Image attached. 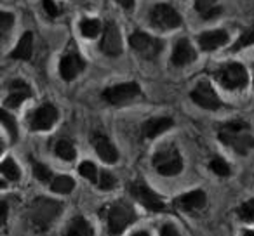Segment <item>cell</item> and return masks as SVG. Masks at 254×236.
<instances>
[{
    "mask_svg": "<svg viewBox=\"0 0 254 236\" xmlns=\"http://www.w3.org/2000/svg\"><path fill=\"white\" fill-rule=\"evenodd\" d=\"M218 138L223 144L232 148L239 155H247L254 148V138L249 132V125L242 120L226 122L219 127Z\"/></svg>",
    "mask_w": 254,
    "mask_h": 236,
    "instance_id": "obj_1",
    "label": "cell"
},
{
    "mask_svg": "<svg viewBox=\"0 0 254 236\" xmlns=\"http://www.w3.org/2000/svg\"><path fill=\"white\" fill-rule=\"evenodd\" d=\"M63 212V205L51 198H37L28 207V221L35 231L44 233L53 226V222Z\"/></svg>",
    "mask_w": 254,
    "mask_h": 236,
    "instance_id": "obj_2",
    "label": "cell"
},
{
    "mask_svg": "<svg viewBox=\"0 0 254 236\" xmlns=\"http://www.w3.org/2000/svg\"><path fill=\"white\" fill-rule=\"evenodd\" d=\"M214 77L219 82V85L228 89V91H240V89H244L249 84L247 70L240 63L223 64L214 71Z\"/></svg>",
    "mask_w": 254,
    "mask_h": 236,
    "instance_id": "obj_3",
    "label": "cell"
},
{
    "mask_svg": "<svg viewBox=\"0 0 254 236\" xmlns=\"http://www.w3.org/2000/svg\"><path fill=\"white\" fill-rule=\"evenodd\" d=\"M129 44L134 49V52L138 56H141L143 59L153 61L160 56L164 49V42L157 37H152L145 32H134L129 37Z\"/></svg>",
    "mask_w": 254,
    "mask_h": 236,
    "instance_id": "obj_4",
    "label": "cell"
},
{
    "mask_svg": "<svg viewBox=\"0 0 254 236\" xmlns=\"http://www.w3.org/2000/svg\"><path fill=\"white\" fill-rule=\"evenodd\" d=\"M136 221V212L127 201H115L108 210V233L120 235Z\"/></svg>",
    "mask_w": 254,
    "mask_h": 236,
    "instance_id": "obj_5",
    "label": "cell"
},
{
    "mask_svg": "<svg viewBox=\"0 0 254 236\" xmlns=\"http://www.w3.org/2000/svg\"><path fill=\"white\" fill-rule=\"evenodd\" d=\"M150 25L157 30H176L183 25L181 14L169 4H157L150 11Z\"/></svg>",
    "mask_w": 254,
    "mask_h": 236,
    "instance_id": "obj_6",
    "label": "cell"
},
{
    "mask_svg": "<svg viewBox=\"0 0 254 236\" xmlns=\"http://www.w3.org/2000/svg\"><path fill=\"white\" fill-rule=\"evenodd\" d=\"M152 163L157 172L166 177L176 176L183 170V160H181V155L178 153L176 148H164L157 151Z\"/></svg>",
    "mask_w": 254,
    "mask_h": 236,
    "instance_id": "obj_7",
    "label": "cell"
},
{
    "mask_svg": "<svg viewBox=\"0 0 254 236\" xmlns=\"http://www.w3.org/2000/svg\"><path fill=\"white\" fill-rule=\"evenodd\" d=\"M139 92H141V87L136 82H124V84H117L105 89L103 99L108 104H124V102H129L134 97H138Z\"/></svg>",
    "mask_w": 254,
    "mask_h": 236,
    "instance_id": "obj_8",
    "label": "cell"
},
{
    "mask_svg": "<svg viewBox=\"0 0 254 236\" xmlns=\"http://www.w3.org/2000/svg\"><path fill=\"white\" fill-rule=\"evenodd\" d=\"M190 97L197 106H200V108H204V109H211V111L219 109L223 106L221 99L218 97L216 91L212 89V85L209 84L207 80L198 82V84L195 85L193 91H191Z\"/></svg>",
    "mask_w": 254,
    "mask_h": 236,
    "instance_id": "obj_9",
    "label": "cell"
},
{
    "mask_svg": "<svg viewBox=\"0 0 254 236\" xmlns=\"http://www.w3.org/2000/svg\"><path fill=\"white\" fill-rule=\"evenodd\" d=\"M131 194H132V198H136V201H139V203L145 208H148V210H152V212L166 210V203H164L143 181H134V183L131 184Z\"/></svg>",
    "mask_w": 254,
    "mask_h": 236,
    "instance_id": "obj_10",
    "label": "cell"
},
{
    "mask_svg": "<svg viewBox=\"0 0 254 236\" xmlns=\"http://www.w3.org/2000/svg\"><path fill=\"white\" fill-rule=\"evenodd\" d=\"M99 47H101L103 54L110 57H117L122 54V35H120V30L115 21H108L105 25Z\"/></svg>",
    "mask_w": 254,
    "mask_h": 236,
    "instance_id": "obj_11",
    "label": "cell"
},
{
    "mask_svg": "<svg viewBox=\"0 0 254 236\" xmlns=\"http://www.w3.org/2000/svg\"><path fill=\"white\" fill-rule=\"evenodd\" d=\"M56 122H58L56 106H53L51 102H46V104L39 106V108L32 113L30 127H32V131L42 132V131H49V129H53Z\"/></svg>",
    "mask_w": 254,
    "mask_h": 236,
    "instance_id": "obj_12",
    "label": "cell"
},
{
    "mask_svg": "<svg viewBox=\"0 0 254 236\" xmlns=\"http://www.w3.org/2000/svg\"><path fill=\"white\" fill-rule=\"evenodd\" d=\"M85 70V61L80 57V54L75 49L68 50L60 61V73L63 77V80L71 82Z\"/></svg>",
    "mask_w": 254,
    "mask_h": 236,
    "instance_id": "obj_13",
    "label": "cell"
},
{
    "mask_svg": "<svg viewBox=\"0 0 254 236\" xmlns=\"http://www.w3.org/2000/svg\"><path fill=\"white\" fill-rule=\"evenodd\" d=\"M228 40L230 35L226 30H207V32H202L198 35V46L205 52H212V50L226 46Z\"/></svg>",
    "mask_w": 254,
    "mask_h": 236,
    "instance_id": "obj_14",
    "label": "cell"
},
{
    "mask_svg": "<svg viewBox=\"0 0 254 236\" xmlns=\"http://www.w3.org/2000/svg\"><path fill=\"white\" fill-rule=\"evenodd\" d=\"M91 142H92L94 151L98 153V156L105 163H115L117 160H119V151H117L113 142L110 141L105 134H94L91 139Z\"/></svg>",
    "mask_w": 254,
    "mask_h": 236,
    "instance_id": "obj_15",
    "label": "cell"
},
{
    "mask_svg": "<svg viewBox=\"0 0 254 236\" xmlns=\"http://www.w3.org/2000/svg\"><path fill=\"white\" fill-rule=\"evenodd\" d=\"M171 59H173V63L176 66H187V64L193 63L197 59V50L193 49V46H191L188 39H180L174 44Z\"/></svg>",
    "mask_w": 254,
    "mask_h": 236,
    "instance_id": "obj_16",
    "label": "cell"
},
{
    "mask_svg": "<svg viewBox=\"0 0 254 236\" xmlns=\"http://www.w3.org/2000/svg\"><path fill=\"white\" fill-rule=\"evenodd\" d=\"M30 95H32V91H30L28 84H25L23 80H14L9 84V95L5 97L4 104L5 108H18Z\"/></svg>",
    "mask_w": 254,
    "mask_h": 236,
    "instance_id": "obj_17",
    "label": "cell"
},
{
    "mask_svg": "<svg viewBox=\"0 0 254 236\" xmlns=\"http://www.w3.org/2000/svg\"><path fill=\"white\" fill-rule=\"evenodd\" d=\"M173 118L169 116H155V118H150L143 124L141 131H143V136L146 139H155L159 138L160 134H164L166 131H169L173 127Z\"/></svg>",
    "mask_w": 254,
    "mask_h": 236,
    "instance_id": "obj_18",
    "label": "cell"
},
{
    "mask_svg": "<svg viewBox=\"0 0 254 236\" xmlns=\"http://www.w3.org/2000/svg\"><path fill=\"white\" fill-rule=\"evenodd\" d=\"M205 193L204 191H190L187 194H181V196L176 198V207L181 208V210H187V212H193V210H198V208H204L205 207Z\"/></svg>",
    "mask_w": 254,
    "mask_h": 236,
    "instance_id": "obj_19",
    "label": "cell"
},
{
    "mask_svg": "<svg viewBox=\"0 0 254 236\" xmlns=\"http://www.w3.org/2000/svg\"><path fill=\"white\" fill-rule=\"evenodd\" d=\"M33 52V33L32 32H25L19 39L16 49L11 52L12 59H21V61H28L32 57Z\"/></svg>",
    "mask_w": 254,
    "mask_h": 236,
    "instance_id": "obj_20",
    "label": "cell"
},
{
    "mask_svg": "<svg viewBox=\"0 0 254 236\" xmlns=\"http://www.w3.org/2000/svg\"><path fill=\"white\" fill-rule=\"evenodd\" d=\"M195 11L204 19H214L223 12L219 0H195Z\"/></svg>",
    "mask_w": 254,
    "mask_h": 236,
    "instance_id": "obj_21",
    "label": "cell"
},
{
    "mask_svg": "<svg viewBox=\"0 0 254 236\" xmlns=\"http://www.w3.org/2000/svg\"><path fill=\"white\" fill-rule=\"evenodd\" d=\"M66 236H92V228L84 217H75L68 224Z\"/></svg>",
    "mask_w": 254,
    "mask_h": 236,
    "instance_id": "obj_22",
    "label": "cell"
},
{
    "mask_svg": "<svg viewBox=\"0 0 254 236\" xmlns=\"http://www.w3.org/2000/svg\"><path fill=\"white\" fill-rule=\"evenodd\" d=\"M78 28H80L82 37H85V39H96L103 30L101 21L96 18H84L80 21V25H78Z\"/></svg>",
    "mask_w": 254,
    "mask_h": 236,
    "instance_id": "obj_23",
    "label": "cell"
},
{
    "mask_svg": "<svg viewBox=\"0 0 254 236\" xmlns=\"http://www.w3.org/2000/svg\"><path fill=\"white\" fill-rule=\"evenodd\" d=\"M54 151H56V155L60 156L61 160H64V162H73L75 156H77V149H75V146L71 144L70 141H66V139L58 141L56 146H54Z\"/></svg>",
    "mask_w": 254,
    "mask_h": 236,
    "instance_id": "obj_24",
    "label": "cell"
},
{
    "mask_svg": "<svg viewBox=\"0 0 254 236\" xmlns=\"http://www.w3.org/2000/svg\"><path fill=\"white\" fill-rule=\"evenodd\" d=\"M75 188V181L68 176H58L51 181V189L54 193H60V194H68L71 193Z\"/></svg>",
    "mask_w": 254,
    "mask_h": 236,
    "instance_id": "obj_25",
    "label": "cell"
},
{
    "mask_svg": "<svg viewBox=\"0 0 254 236\" xmlns=\"http://www.w3.org/2000/svg\"><path fill=\"white\" fill-rule=\"evenodd\" d=\"M0 170H2L4 177H7V179H11V181H18L19 176H21L18 163L12 158H5L4 162H2V165H0Z\"/></svg>",
    "mask_w": 254,
    "mask_h": 236,
    "instance_id": "obj_26",
    "label": "cell"
},
{
    "mask_svg": "<svg viewBox=\"0 0 254 236\" xmlns=\"http://www.w3.org/2000/svg\"><path fill=\"white\" fill-rule=\"evenodd\" d=\"M0 118H2V125H4V129L7 131V134L11 136L12 141H16V139H18V125H16L14 116L9 115L7 109H2Z\"/></svg>",
    "mask_w": 254,
    "mask_h": 236,
    "instance_id": "obj_27",
    "label": "cell"
},
{
    "mask_svg": "<svg viewBox=\"0 0 254 236\" xmlns=\"http://www.w3.org/2000/svg\"><path fill=\"white\" fill-rule=\"evenodd\" d=\"M78 172H80L82 177H85V179H89L91 183H94L98 186V169H96V165L92 162H82L80 167H78Z\"/></svg>",
    "mask_w": 254,
    "mask_h": 236,
    "instance_id": "obj_28",
    "label": "cell"
},
{
    "mask_svg": "<svg viewBox=\"0 0 254 236\" xmlns=\"http://www.w3.org/2000/svg\"><path fill=\"white\" fill-rule=\"evenodd\" d=\"M249 46H254V28L247 30V32H244L242 35L239 37V40L233 44L232 52H237V50L244 49V47H249Z\"/></svg>",
    "mask_w": 254,
    "mask_h": 236,
    "instance_id": "obj_29",
    "label": "cell"
},
{
    "mask_svg": "<svg viewBox=\"0 0 254 236\" xmlns=\"http://www.w3.org/2000/svg\"><path fill=\"white\" fill-rule=\"evenodd\" d=\"M239 217L242 219V221H246V222H254V198L240 205Z\"/></svg>",
    "mask_w": 254,
    "mask_h": 236,
    "instance_id": "obj_30",
    "label": "cell"
},
{
    "mask_svg": "<svg viewBox=\"0 0 254 236\" xmlns=\"http://www.w3.org/2000/svg\"><path fill=\"white\" fill-rule=\"evenodd\" d=\"M12 26H14V14H11L7 11L0 12V32H2V35H7Z\"/></svg>",
    "mask_w": 254,
    "mask_h": 236,
    "instance_id": "obj_31",
    "label": "cell"
},
{
    "mask_svg": "<svg viewBox=\"0 0 254 236\" xmlns=\"http://www.w3.org/2000/svg\"><path fill=\"white\" fill-rule=\"evenodd\" d=\"M211 170L214 174H218V176H221V177L230 176V167L223 158H212L211 160Z\"/></svg>",
    "mask_w": 254,
    "mask_h": 236,
    "instance_id": "obj_32",
    "label": "cell"
},
{
    "mask_svg": "<svg viewBox=\"0 0 254 236\" xmlns=\"http://www.w3.org/2000/svg\"><path fill=\"white\" fill-rule=\"evenodd\" d=\"M33 174H35V177L39 181H42V183H47V181H53L51 179V170L47 169L46 165H42V163H33Z\"/></svg>",
    "mask_w": 254,
    "mask_h": 236,
    "instance_id": "obj_33",
    "label": "cell"
},
{
    "mask_svg": "<svg viewBox=\"0 0 254 236\" xmlns=\"http://www.w3.org/2000/svg\"><path fill=\"white\" fill-rule=\"evenodd\" d=\"M98 186L101 189H113L115 188V177L112 176L110 172H101L99 174V181H98Z\"/></svg>",
    "mask_w": 254,
    "mask_h": 236,
    "instance_id": "obj_34",
    "label": "cell"
},
{
    "mask_svg": "<svg viewBox=\"0 0 254 236\" xmlns=\"http://www.w3.org/2000/svg\"><path fill=\"white\" fill-rule=\"evenodd\" d=\"M42 7H44V11H46V14L49 16V18H58V16L61 14L60 5H58L54 0H42Z\"/></svg>",
    "mask_w": 254,
    "mask_h": 236,
    "instance_id": "obj_35",
    "label": "cell"
},
{
    "mask_svg": "<svg viewBox=\"0 0 254 236\" xmlns=\"http://www.w3.org/2000/svg\"><path fill=\"white\" fill-rule=\"evenodd\" d=\"M160 236H180V233L173 224H164L160 229Z\"/></svg>",
    "mask_w": 254,
    "mask_h": 236,
    "instance_id": "obj_36",
    "label": "cell"
},
{
    "mask_svg": "<svg viewBox=\"0 0 254 236\" xmlns=\"http://www.w3.org/2000/svg\"><path fill=\"white\" fill-rule=\"evenodd\" d=\"M117 2H119L124 9H127V11H131V9L134 7V4H136V0H117Z\"/></svg>",
    "mask_w": 254,
    "mask_h": 236,
    "instance_id": "obj_37",
    "label": "cell"
},
{
    "mask_svg": "<svg viewBox=\"0 0 254 236\" xmlns=\"http://www.w3.org/2000/svg\"><path fill=\"white\" fill-rule=\"evenodd\" d=\"M5 219H7V203L2 201V222H5Z\"/></svg>",
    "mask_w": 254,
    "mask_h": 236,
    "instance_id": "obj_38",
    "label": "cell"
},
{
    "mask_svg": "<svg viewBox=\"0 0 254 236\" xmlns=\"http://www.w3.org/2000/svg\"><path fill=\"white\" fill-rule=\"evenodd\" d=\"M132 236H150V235L146 231H138V233H134Z\"/></svg>",
    "mask_w": 254,
    "mask_h": 236,
    "instance_id": "obj_39",
    "label": "cell"
},
{
    "mask_svg": "<svg viewBox=\"0 0 254 236\" xmlns=\"http://www.w3.org/2000/svg\"><path fill=\"white\" fill-rule=\"evenodd\" d=\"M244 236H254V233L253 231H246V233H244Z\"/></svg>",
    "mask_w": 254,
    "mask_h": 236,
    "instance_id": "obj_40",
    "label": "cell"
}]
</instances>
